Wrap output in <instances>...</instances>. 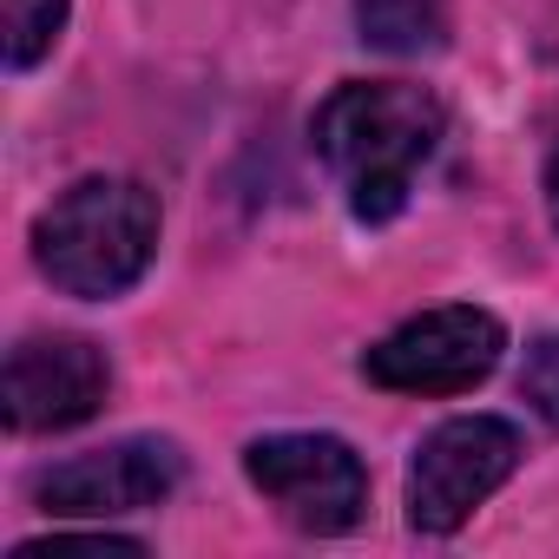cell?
I'll return each mask as SVG.
<instances>
[{
  "instance_id": "1",
  "label": "cell",
  "mask_w": 559,
  "mask_h": 559,
  "mask_svg": "<svg viewBox=\"0 0 559 559\" xmlns=\"http://www.w3.org/2000/svg\"><path fill=\"white\" fill-rule=\"evenodd\" d=\"M441 99L428 86H408V80H349L336 86L323 106H317V152L323 165L343 178L349 191V211L362 224H389L408 191H415V171L435 158L441 145Z\"/></svg>"
},
{
  "instance_id": "2",
  "label": "cell",
  "mask_w": 559,
  "mask_h": 559,
  "mask_svg": "<svg viewBox=\"0 0 559 559\" xmlns=\"http://www.w3.org/2000/svg\"><path fill=\"white\" fill-rule=\"evenodd\" d=\"M158 250V198L139 178H80L34 224V257L67 297H119L132 290Z\"/></svg>"
},
{
  "instance_id": "3",
  "label": "cell",
  "mask_w": 559,
  "mask_h": 559,
  "mask_svg": "<svg viewBox=\"0 0 559 559\" xmlns=\"http://www.w3.org/2000/svg\"><path fill=\"white\" fill-rule=\"evenodd\" d=\"M243 474L297 533H349L369 507V467L336 435H263L243 448Z\"/></svg>"
},
{
  "instance_id": "4",
  "label": "cell",
  "mask_w": 559,
  "mask_h": 559,
  "mask_svg": "<svg viewBox=\"0 0 559 559\" xmlns=\"http://www.w3.org/2000/svg\"><path fill=\"white\" fill-rule=\"evenodd\" d=\"M520 467V428L500 415L441 421L408 461V520L415 533H454L507 474Z\"/></svg>"
},
{
  "instance_id": "5",
  "label": "cell",
  "mask_w": 559,
  "mask_h": 559,
  "mask_svg": "<svg viewBox=\"0 0 559 559\" xmlns=\"http://www.w3.org/2000/svg\"><path fill=\"white\" fill-rule=\"evenodd\" d=\"M500 349H507L500 317H487L474 304H448V310H428V317L402 323L395 336H382L362 356V376L395 395H461L493 376Z\"/></svg>"
},
{
  "instance_id": "6",
  "label": "cell",
  "mask_w": 559,
  "mask_h": 559,
  "mask_svg": "<svg viewBox=\"0 0 559 559\" xmlns=\"http://www.w3.org/2000/svg\"><path fill=\"white\" fill-rule=\"evenodd\" d=\"M112 369L86 336H27L8 356V428L14 435H60L106 408Z\"/></svg>"
},
{
  "instance_id": "7",
  "label": "cell",
  "mask_w": 559,
  "mask_h": 559,
  "mask_svg": "<svg viewBox=\"0 0 559 559\" xmlns=\"http://www.w3.org/2000/svg\"><path fill=\"white\" fill-rule=\"evenodd\" d=\"M178 480H185V454L171 441H112V448L47 467L34 493L60 520H112V513L158 507Z\"/></svg>"
},
{
  "instance_id": "8",
  "label": "cell",
  "mask_w": 559,
  "mask_h": 559,
  "mask_svg": "<svg viewBox=\"0 0 559 559\" xmlns=\"http://www.w3.org/2000/svg\"><path fill=\"white\" fill-rule=\"evenodd\" d=\"M356 34L376 53L421 60L448 47V8L441 0H356Z\"/></svg>"
},
{
  "instance_id": "9",
  "label": "cell",
  "mask_w": 559,
  "mask_h": 559,
  "mask_svg": "<svg viewBox=\"0 0 559 559\" xmlns=\"http://www.w3.org/2000/svg\"><path fill=\"white\" fill-rule=\"evenodd\" d=\"M0 8H8V67H40L67 27V0H0Z\"/></svg>"
},
{
  "instance_id": "10",
  "label": "cell",
  "mask_w": 559,
  "mask_h": 559,
  "mask_svg": "<svg viewBox=\"0 0 559 559\" xmlns=\"http://www.w3.org/2000/svg\"><path fill=\"white\" fill-rule=\"evenodd\" d=\"M520 395L533 402V415L546 428H559V336H539L520 362Z\"/></svg>"
},
{
  "instance_id": "11",
  "label": "cell",
  "mask_w": 559,
  "mask_h": 559,
  "mask_svg": "<svg viewBox=\"0 0 559 559\" xmlns=\"http://www.w3.org/2000/svg\"><path fill=\"white\" fill-rule=\"evenodd\" d=\"M47 546H67V539H27V546H14V559H40ZM80 546H119V552H139V539H119V533H93V539H80Z\"/></svg>"
},
{
  "instance_id": "12",
  "label": "cell",
  "mask_w": 559,
  "mask_h": 559,
  "mask_svg": "<svg viewBox=\"0 0 559 559\" xmlns=\"http://www.w3.org/2000/svg\"><path fill=\"white\" fill-rule=\"evenodd\" d=\"M546 204H552V224H559V158H552V171H546Z\"/></svg>"
}]
</instances>
